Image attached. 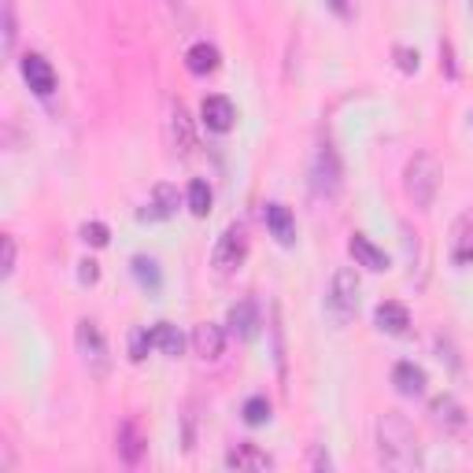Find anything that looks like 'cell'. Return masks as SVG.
<instances>
[{
    "label": "cell",
    "instance_id": "cell-10",
    "mask_svg": "<svg viewBox=\"0 0 473 473\" xmlns=\"http://www.w3.org/2000/svg\"><path fill=\"white\" fill-rule=\"evenodd\" d=\"M144 433L134 426V421H122V426H118V459L122 462H126V466H137L141 459H144Z\"/></svg>",
    "mask_w": 473,
    "mask_h": 473
},
{
    "label": "cell",
    "instance_id": "cell-15",
    "mask_svg": "<svg viewBox=\"0 0 473 473\" xmlns=\"http://www.w3.org/2000/svg\"><path fill=\"white\" fill-rule=\"evenodd\" d=\"M373 322L385 330V333H407L411 326V311L404 304H381L378 311H373Z\"/></svg>",
    "mask_w": 473,
    "mask_h": 473
},
{
    "label": "cell",
    "instance_id": "cell-3",
    "mask_svg": "<svg viewBox=\"0 0 473 473\" xmlns=\"http://www.w3.org/2000/svg\"><path fill=\"white\" fill-rule=\"evenodd\" d=\"M74 340H78V352H82V363L89 370V378L104 381L108 370H111V355H108V340H104L101 326H96V322H78Z\"/></svg>",
    "mask_w": 473,
    "mask_h": 473
},
{
    "label": "cell",
    "instance_id": "cell-11",
    "mask_svg": "<svg viewBox=\"0 0 473 473\" xmlns=\"http://www.w3.org/2000/svg\"><path fill=\"white\" fill-rule=\"evenodd\" d=\"M178 189L174 185H167V182H159L156 189H152V200H148V208L141 211V218H170L174 211H178Z\"/></svg>",
    "mask_w": 473,
    "mask_h": 473
},
{
    "label": "cell",
    "instance_id": "cell-5",
    "mask_svg": "<svg viewBox=\"0 0 473 473\" xmlns=\"http://www.w3.org/2000/svg\"><path fill=\"white\" fill-rule=\"evenodd\" d=\"M244 256H248V237H244V230L241 226H230L226 233L218 237V244H215V270L226 278V273H233L241 263H244Z\"/></svg>",
    "mask_w": 473,
    "mask_h": 473
},
{
    "label": "cell",
    "instance_id": "cell-6",
    "mask_svg": "<svg viewBox=\"0 0 473 473\" xmlns=\"http://www.w3.org/2000/svg\"><path fill=\"white\" fill-rule=\"evenodd\" d=\"M22 78H27L30 89L41 93V96H48V93L56 89V70H53V63H48L45 56H37V53L22 56Z\"/></svg>",
    "mask_w": 473,
    "mask_h": 473
},
{
    "label": "cell",
    "instance_id": "cell-26",
    "mask_svg": "<svg viewBox=\"0 0 473 473\" xmlns=\"http://www.w3.org/2000/svg\"><path fill=\"white\" fill-rule=\"evenodd\" d=\"M455 259L459 263H473V226H462L455 237Z\"/></svg>",
    "mask_w": 473,
    "mask_h": 473
},
{
    "label": "cell",
    "instance_id": "cell-30",
    "mask_svg": "<svg viewBox=\"0 0 473 473\" xmlns=\"http://www.w3.org/2000/svg\"><path fill=\"white\" fill-rule=\"evenodd\" d=\"M311 466H314V469H330V466H333V459H330L326 452H322V447H314V455H311Z\"/></svg>",
    "mask_w": 473,
    "mask_h": 473
},
{
    "label": "cell",
    "instance_id": "cell-8",
    "mask_svg": "<svg viewBox=\"0 0 473 473\" xmlns=\"http://www.w3.org/2000/svg\"><path fill=\"white\" fill-rule=\"evenodd\" d=\"M192 347H196V355L215 363L222 359V347H226V333H222V326H215V322H200L192 333Z\"/></svg>",
    "mask_w": 473,
    "mask_h": 473
},
{
    "label": "cell",
    "instance_id": "cell-7",
    "mask_svg": "<svg viewBox=\"0 0 473 473\" xmlns=\"http://www.w3.org/2000/svg\"><path fill=\"white\" fill-rule=\"evenodd\" d=\"M429 411H433V421L444 433H462L466 429V411H462V404L455 400V396H436Z\"/></svg>",
    "mask_w": 473,
    "mask_h": 473
},
{
    "label": "cell",
    "instance_id": "cell-22",
    "mask_svg": "<svg viewBox=\"0 0 473 473\" xmlns=\"http://www.w3.org/2000/svg\"><path fill=\"white\" fill-rule=\"evenodd\" d=\"M230 322H233V330L241 333V337H252L256 333V326H259V318H256V304H237L233 311H230Z\"/></svg>",
    "mask_w": 473,
    "mask_h": 473
},
{
    "label": "cell",
    "instance_id": "cell-16",
    "mask_svg": "<svg viewBox=\"0 0 473 473\" xmlns=\"http://www.w3.org/2000/svg\"><path fill=\"white\" fill-rule=\"evenodd\" d=\"M314 178H318V189H326L330 196H333V192L340 189V167H337V156H333V148H322V152H318Z\"/></svg>",
    "mask_w": 473,
    "mask_h": 473
},
{
    "label": "cell",
    "instance_id": "cell-4",
    "mask_svg": "<svg viewBox=\"0 0 473 473\" xmlns=\"http://www.w3.org/2000/svg\"><path fill=\"white\" fill-rule=\"evenodd\" d=\"M359 307V278L355 270H337L333 273V289H330V311L337 314V322H347Z\"/></svg>",
    "mask_w": 473,
    "mask_h": 473
},
{
    "label": "cell",
    "instance_id": "cell-23",
    "mask_svg": "<svg viewBox=\"0 0 473 473\" xmlns=\"http://www.w3.org/2000/svg\"><path fill=\"white\" fill-rule=\"evenodd\" d=\"M0 12H4V56L15 53V41H19V22H15V0H4L0 4Z\"/></svg>",
    "mask_w": 473,
    "mask_h": 473
},
{
    "label": "cell",
    "instance_id": "cell-2",
    "mask_svg": "<svg viewBox=\"0 0 473 473\" xmlns=\"http://www.w3.org/2000/svg\"><path fill=\"white\" fill-rule=\"evenodd\" d=\"M404 189L414 200V208H429L436 200V189H440V167L429 152H418L411 163H407V174H404Z\"/></svg>",
    "mask_w": 473,
    "mask_h": 473
},
{
    "label": "cell",
    "instance_id": "cell-9",
    "mask_svg": "<svg viewBox=\"0 0 473 473\" xmlns=\"http://www.w3.org/2000/svg\"><path fill=\"white\" fill-rule=\"evenodd\" d=\"M200 118H204V126H208V130L226 134V130L233 126L237 111H233V104L226 101V96H208V101L200 104Z\"/></svg>",
    "mask_w": 473,
    "mask_h": 473
},
{
    "label": "cell",
    "instance_id": "cell-13",
    "mask_svg": "<svg viewBox=\"0 0 473 473\" xmlns=\"http://www.w3.org/2000/svg\"><path fill=\"white\" fill-rule=\"evenodd\" d=\"M392 385L400 388L404 396H421V392H426V370L414 366V363H396Z\"/></svg>",
    "mask_w": 473,
    "mask_h": 473
},
{
    "label": "cell",
    "instance_id": "cell-12",
    "mask_svg": "<svg viewBox=\"0 0 473 473\" xmlns=\"http://www.w3.org/2000/svg\"><path fill=\"white\" fill-rule=\"evenodd\" d=\"M347 252L355 256V263L359 266H366V270H385L388 266V259H385V252L378 244H373L370 237H363V233H355L352 241H347Z\"/></svg>",
    "mask_w": 473,
    "mask_h": 473
},
{
    "label": "cell",
    "instance_id": "cell-18",
    "mask_svg": "<svg viewBox=\"0 0 473 473\" xmlns=\"http://www.w3.org/2000/svg\"><path fill=\"white\" fill-rule=\"evenodd\" d=\"M152 340H156V347H159V352H163L167 359H178V355H182V347H185L178 326H170V322H156Z\"/></svg>",
    "mask_w": 473,
    "mask_h": 473
},
{
    "label": "cell",
    "instance_id": "cell-29",
    "mask_svg": "<svg viewBox=\"0 0 473 473\" xmlns=\"http://www.w3.org/2000/svg\"><path fill=\"white\" fill-rule=\"evenodd\" d=\"M134 266H137V278H141V281H152V285L159 281V278H156V263H152V259H144V256H141V259H134Z\"/></svg>",
    "mask_w": 473,
    "mask_h": 473
},
{
    "label": "cell",
    "instance_id": "cell-32",
    "mask_svg": "<svg viewBox=\"0 0 473 473\" xmlns=\"http://www.w3.org/2000/svg\"><path fill=\"white\" fill-rule=\"evenodd\" d=\"M400 60H404V70H414L418 67V56H411L407 48H400Z\"/></svg>",
    "mask_w": 473,
    "mask_h": 473
},
{
    "label": "cell",
    "instance_id": "cell-27",
    "mask_svg": "<svg viewBox=\"0 0 473 473\" xmlns=\"http://www.w3.org/2000/svg\"><path fill=\"white\" fill-rule=\"evenodd\" d=\"M82 241L93 244V248H104L108 244V226H104V222H86V226H82Z\"/></svg>",
    "mask_w": 473,
    "mask_h": 473
},
{
    "label": "cell",
    "instance_id": "cell-1",
    "mask_svg": "<svg viewBox=\"0 0 473 473\" xmlns=\"http://www.w3.org/2000/svg\"><path fill=\"white\" fill-rule=\"evenodd\" d=\"M378 459L385 469H414L421 462L414 429L404 414H385L378 421Z\"/></svg>",
    "mask_w": 473,
    "mask_h": 473
},
{
    "label": "cell",
    "instance_id": "cell-28",
    "mask_svg": "<svg viewBox=\"0 0 473 473\" xmlns=\"http://www.w3.org/2000/svg\"><path fill=\"white\" fill-rule=\"evenodd\" d=\"M0 244H4V278H12V273H15V237L4 233V241H0Z\"/></svg>",
    "mask_w": 473,
    "mask_h": 473
},
{
    "label": "cell",
    "instance_id": "cell-25",
    "mask_svg": "<svg viewBox=\"0 0 473 473\" xmlns=\"http://www.w3.org/2000/svg\"><path fill=\"white\" fill-rule=\"evenodd\" d=\"M152 344H156V340H152V333H148V330H134V333H130V359L141 363Z\"/></svg>",
    "mask_w": 473,
    "mask_h": 473
},
{
    "label": "cell",
    "instance_id": "cell-21",
    "mask_svg": "<svg viewBox=\"0 0 473 473\" xmlns=\"http://www.w3.org/2000/svg\"><path fill=\"white\" fill-rule=\"evenodd\" d=\"M211 200H215V196H211V185L200 182V178H196V182L189 185V192H185V204H189L192 215H208V211H211Z\"/></svg>",
    "mask_w": 473,
    "mask_h": 473
},
{
    "label": "cell",
    "instance_id": "cell-31",
    "mask_svg": "<svg viewBox=\"0 0 473 473\" xmlns=\"http://www.w3.org/2000/svg\"><path fill=\"white\" fill-rule=\"evenodd\" d=\"M96 278H101V266H96L93 259H86L82 263V281H96Z\"/></svg>",
    "mask_w": 473,
    "mask_h": 473
},
{
    "label": "cell",
    "instance_id": "cell-17",
    "mask_svg": "<svg viewBox=\"0 0 473 473\" xmlns=\"http://www.w3.org/2000/svg\"><path fill=\"white\" fill-rule=\"evenodd\" d=\"M185 67H189L192 74H211V70L218 67V48L208 45V41H196L189 53H185Z\"/></svg>",
    "mask_w": 473,
    "mask_h": 473
},
{
    "label": "cell",
    "instance_id": "cell-19",
    "mask_svg": "<svg viewBox=\"0 0 473 473\" xmlns=\"http://www.w3.org/2000/svg\"><path fill=\"white\" fill-rule=\"evenodd\" d=\"M266 226L273 230V237H278L281 244H292V237H296V222H292L289 208L270 204V208H266Z\"/></svg>",
    "mask_w": 473,
    "mask_h": 473
},
{
    "label": "cell",
    "instance_id": "cell-20",
    "mask_svg": "<svg viewBox=\"0 0 473 473\" xmlns=\"http://www.w3.org/2000/svg\"><path fill=\"white\" fill-rule=\"evenodd\" d=\"M226 466H233V469H266V466H270V459L259 452L256 444H241L237 452H230V455H226Z\"/></svg>",
    "mask_w": 473,
    "mask_h": 473
},
{
    "label": "cell",
    "instance_id": "cell-14",
    "mask_svg": "<svg viewBox=\"0 0 473 473\" xmlns=\"http://www.w3.org/2000/svg\"><path fill=\"white\" fill-rule=\"evenodd\" d=\"M170 134H174V144L182 148V152L189 156L192 148H196V134H192V118H189V111L182 108V104H174V111H170Z\"/></svg>",
    "mask_w": 473,
    "mask_h": 473
},
{
    "label": "cell",
    "instance_id": "cell-24",
    "mask_svg": "<svg viewBox=\"0 0 473 473\" xmlns=\"http://www.w3.org/2000/svg\"><path fill=\"white\" fill-rule=\"evenodd\" d=\"M266 418H270V404L263 400V396H252V400L244 404V421L248 426H263Z\"/></svg>",
    "mask_w": 473,
    "mask_h": 473
}]
</instances>
